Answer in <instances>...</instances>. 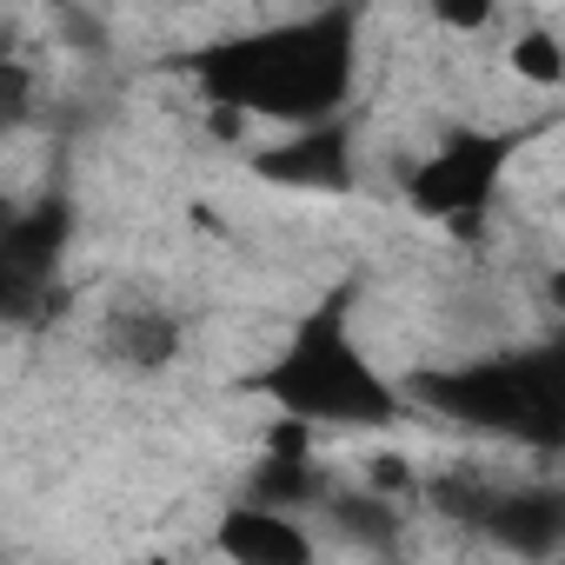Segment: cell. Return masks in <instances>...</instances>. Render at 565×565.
<instances>
[{
	"mask_svg": "<svg viewBox=\"0 0 565 565\" xmlns=\"http://www.w3.org/2000/svg\"><path fill=\"white\" fill-rule=\"evenodd\" d=\"M479 532H492V545H505L519 558H552L565 545V492H552V486L492 492Z\"/></svg>",
	"mask_w": 565,
	"mask_h": 565,
	"instance_id": "8992f818",
	"label": "cell"
},
{
	"mask_svg": "<svg viewBox=\"0 0 565 565\" xmlns=\"http://www.w3.org/2000/svg\"><path fill=\"white\" fill-rule=\"evenodd\" d=\"M14 220H21V206H14V193H0V233H8Z\"/></svg>",
	"mask_w": 565,
	"mask_h": 565,
	"instance_id": "2e32d148",
	"label": "cell"
},
{
	"mask_svg": "<svg viewBox=\"0 0 565 565\" xmlns=\"http://www.w3.org/2000/svg\"><path fill=\"white\" fill-rule=\"evenodd\" d=\"M519 140L512 134H446L406 180V200L413 213L426 220H446L452 233H479L492 193H499V173L512 167Z\"/></svg>",
	"mask_w": 565,
	"mask_h": 565,
	"instance_id": "277c9868",
	"label": "cell"
},
{
	"mask_svg": "<svg viewBox=\"0 0 565 565\" xmlns=\"http://www.w3.org/2000/svg\"><path fill=\"white\" fill-rule=\"evenodd\" d=\"M492 14H499V0H433V21L452 34H479Z\"/></svg>",
	"mask_w": 565,
	"mask_h": 565,
	"instance_id": "5bb4252c",
	"label": "cell"
},
{
	"mask_svg": "<svg viewBox=\"0 0 565 565\" xmlns=\"http://www.w3.org/2000/svg\"><path fill=\"white\" fill-rule=\"evenodd\" d=\"M366 479H373V492H380V499H393V505H406V499L419 492V472H413V466H406L399 452H373Z\"/></svg>",
	"mask_w": 565,
	"mask_h": 565,
	"instance_id": "4fadbf2b",
	"label": "cell"
},
{
	"mask_svg": "<svg viewBox=\"0 0 565 565\" xmlns=\"http://www.w3.org/2000/svg\"><path fill=\"white\" fill-rule=\"evenodd\" d=\"M107 353L120 360V366H140V373H153V366H167L173 353H180V320L167 313V307H120L114 313V327H107Z\"/></svg>",
	"mask_w": 565,
	"mask_h": 565,
	"instance_id": "9c48e42d",
	"label": "cell"
},
{
	"mask_svg": "<svg viewBox=\"0 0 565 565\" xmlns=\"http://www.w3.org/2000/svg\"><path fill=\"white\" fill-rule=\"evenodd\" d=\"M61 239H67V206H41V213H21L8 233H0V320H14L41 300L47 273L61 259Z\"/></svg>",
	"mask_w": 565,
	"mask_h": 565,
	"instance_id": "5b68a950",
	"label": "cell"
},
{
	"mask_svg": "<svg viewBox=\"0 0 565 565\" xmlns=\"http://www.w3.org/2000/svg\"><path fill=\"white\" fill-rule=\"evenodd\" d=\"M213 545L239 565H307L313 558V532L300 519H287L279 505H233L213 532Z\"/></svg>",
	"mask_w": 565,
	"mask_h": 565,
	"instance_id": "52a82bcc",
	"label": "cell"
},
{
	"mask_svg": "<svg viewBox=\"0 0 565 565\" xmlns=\"http://www.w3.org/2000/svg\"><path fill=\"white\" fill-rule=\"evenodd\" d=\"M200 94L213 107H233L246 120H279V127H307L333 120L347 87H353V14L327 8L287 28H259V34H226L186 61Z\"/></svg>",
	"mask_w": 565,
	"mask_h": 565,
	"instance_id": "6da1fadb",
	"label": "cell"
},
{
	"mask_svg": "<svg viewBox=\"0 0 565 565\" xmlns=\"http://www.w3.org/2000/svg\"><path fill=\"white\" fill-rule=\"evenodd\" d=\"M426 413L472 426V433H512L525 446H558L565 439V380H558V353L532 347V353H499L479 366H452V373H419L406 386Z\"/></svg>",
	"mask_w": 565,
	"mask_h": 565,
	"instance_id": "3957f363",
	"label": "cell"
},
{
	"mask_svg": "<svg viewBox=\"0 0 565 565\" xmlns=\"http://www.w3.org/2000/svg\"><path fill=\"white\" fill-rule=\"evenodd\" d=\"M512 74L532 81V87H558V81H565V47H558V34H552V28L519 34V41H512Z\"/></svg>",
	"mask_w": 565,
	"mask_h": 565,
	"instance_id": "7c38bea8",
	"label": "cell"
},
{
	"mask_svg": "<svg viewBox=\"0 0 565 565\" xmlns=\"http://www.w3.org/2000/svg\"><path fill=\"white\" fill-rule=\"evenodd\" d=\"M253 393H266L279 413L307 426H393L406 413V393L386 386L380 366L353 347L347 294L300 320V333L273 353V366L253 373Z\"/></svg>",
	"mask_w": 565,
	"mask_h": 565,
	"instance_id": "7a4b0ae2",
	"label": "cell"
},
{
	"mask_svg": "<svg viewBox=\"0 0 565 565\" xmlns=\"http://www.w3.org/2000/svg\"><path fill=\"white\" fill-rule=\"evenodd\" d=\"M253 167H259L266 180H279V186H320V193H333V186H347V173H353V147H347V134H340L333 120H307L294 140L266 147Z\"/></svg>",
	"mask_w": 565,
	"mask_h": 565,
	"instance_id": "ba28073f",
	"label": "cell"
},
{
	"mask_svg": "<svg viewBox=\"0 0 565 565\" xmlns=\"http://www.w3.org/2000/svg\"><path fill=\"white\" fill-rule=\"evenodd\" d=\"M246 499L253 505H279V512H307V505L327 499V479H320L313 452H266L253 486H246Z\"/></svg>",
	"mask_w": 565,
	"mask_h": 565,
	"instance_id": "8fae6325",
	"label": "cell"
},
{
	"mask_svg": "<svg viewBox=\"0 0 565 565\" xmlns=\"http://www.w3.org/2000/svg\"><path fill=\"white\" fill-rule=\"evenodd\" d=\"M320 505H327V525L347 545H360V552H393L399 545V519L406 512L393 499H380V492H327Z\"/></svg>",
	"mask_w": 565,
	"mask_h": 565,
	"instance_id": "30bf717a",
	"label": "cell"
},
{
	"mask_svg": "<svg viewBox=\"0 0 565 565\" xmlns=\"http://www.w3.org/2000/svg\"><path fill=\"white\" fill-rule=\"evenodd\" d=\"M28 100H34V94H28V74L0 61V127H14V120L28 114Z\"/></svg>",
	"mask_w": 565,
	"mask_h": 565,
	"instance_id": "9a60e30c",
	"label": "cell"
}]
</instances>
